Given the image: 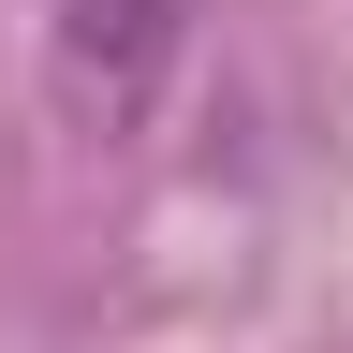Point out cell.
<instances>
[{
    "label": "cell",
    "mask_w": 353,
    "mask_h": 353,
    "mask_svg": "<svg viewBox=\"0 0 353 353\" xmlns=\"http://www.w3.org/2000/svg\"><path fill=\"white\" fill-rule=\"evenodd\" d=\"M176 30H192V0H59V74H74V103L132 118V103L162 88Z\"/></svg>",
    "instance_id": "obj_1"
}]
</instances>
